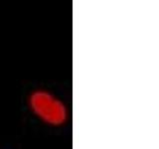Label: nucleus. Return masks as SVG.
Returning a JSON list of instances; mask_svg holds the SVG:
<instances>
[{"mask_svg": "<svg viewBox=\"0 0 159 149\" xmlns=\"http://www.w3.org/2000/svg\"><path fill=\"white\" fill-rule=\"evenodd\" d=\"M29 102L32 111L46 123L60 125L67 120V107L60 99L48 92L37 91L33 93Z\"/></svg>", "mask_w": 159, "mask_h": 149, "instance_id": "obj_1", "label": "nucleus"}]
</instances>
